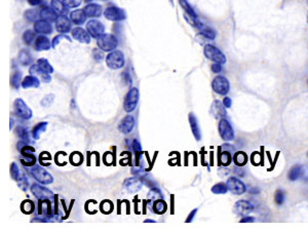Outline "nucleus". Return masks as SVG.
I'll use <instances>...</instances> for the list:
<instances>
[{"label": "nucleus", "mask_w": 308, "mask_h": 231, "mask_svg": "<svg viewBox=\"0 0 308 231\" xmlns=\"http://www.w3.org/2000/svg\"><path fill=\"white\" fill-rule=\"evenodd\" d=\"M97 45L103 51H112L117 48L118 40L113 34H104L97 39Z\"/></svg>", "instance_id": "nucleus-1"}, {"label": "nucleus", "mask_w": 308, "mask_h": 231, "mask_svg": "<svg viewBox=\"0 0 308 231\" xmlns=\"http://www.w3.org/2000/svg\"><path fill=\"white\" fill-rule=\"evenodd\" d=\"M125 54L120 51H112L106 57V64L110 69L117 70L125 66Z\"/></svg>", "instance_id": "nucleus-2"}, {"label": "nucleus", "mask_w": 308, "mask_h": 231, "mask_svg": "<svg viewBox=\"0 0 308 231\" xmlns=\"http://www.w3.org/2000/svg\"><path fill=\"white\" fill-rule=\"evenodd\" d=\"M204 53L206 59L213 61L214 63H220V64H225L226 63V57L225 54L220 51L218 48L212 46V45H206L204 50Z\"/></svg>", "instance_id": "nucleus-3"}, {"label": "nucleus", "mask_w": 308, "mask_h": 231, "mask_svg": "<svg viewBox=\"0 0 308 231\" xmlns=\"http://www.w3.org/2000/svg\"><path fill=\"white\" fill-rule=\"evenodd\" d=\"M139 97H140V93L137 87H133V89H130L128 92L125 98V103H124V108L126 112L129 113L131 111H134L139 102Z\"/></svg>", "instance_id": "nucleus-4"}, {"label": "nucleus", "mask_w": 308, "mask_h": 231, "mask_svg": "<svg viewBox=\"0 0 308 231\" xmlns=\"http://www.w3.org/2000/svg\"><path fill=\"white\" fill-rule=\"evenodd\" d=\"M218 129L220 136L225 142H230L234 139V130L227 119L221 118V120L219 122Z\"/></svg>", "instance_id": "nucleus-5"}, {"label": "nucleus", "mask_w": 308, "mask_h": 231, "mask_svg": "<svg viewBox=\"0 0 308 231\" xmlns=\"http://www.w3.org/2000/svg\"><path fill=\"white\" fill-rule=\"evenodd\" d=\"M212 87L215 93L225 96L229 93L230 90V83L228 81V79L226 78L225 76H216L213 82H212Z\"/></svg>", "instance_id": "nucleus-6"}, {"label": "nucleus", "mask_w": 308, "mask_h": 231, "mask_svg": "<svg viewBox=\"0 0 308 231\" xmlns=\"http://www.w3.org/2000/svg\"><path fill=\"white\" fill-rule=\"evenodd\" d=\"M31 174L33 176V178L41 184L48 185L53 182L52 176L49 172H47L45 169H42L41 167H38V166L33 167L31 170Z\"/></svg>", "instance_id": "nucleus-7"}, {"label": "nucleus", "mask_w": 308, "mask_h": 231, "mask_svg": "<svg viewBox=\"0 0 308 231\" xmlns=\"http://www.w3.org/2000/svg\"><path fill=\"white\" fill-rule=\"evenodd\" d=\"M104 16L107 20L113 21V22L123 21V20H126L127 18V14L125 10L116 6L107 7L104 12Z\"/></svg>", "instance_id": "nucleus-8"}, {"label": "nucleus", "mask_w": 308, "mask_h": 231, "mask_svg": "<svg viewBox=\"0 0 308 231\" xmlns=\"http://www.w3.org/2000/svg\"><path fill=\"white\" fill-rule=\"evenodd\" d=\"M31 191L33 194L35 195V197H37L39 201L51 200L54 195L51 190H50L49 188H46V187H43L39 184H36V183L32 184Z\"/></svg>", "instance_id": "nucleus-9"}, {"label": "nucleus", "mask_w": 308, "mask_h": 231, "mask_svg": "<svg viewBox=\"0 0 308 231\" xmlns=\"http://www.w3.org/2000/svg\"><path fill=\"white\" fill-rule=\"evenodd\" d=\"M226 185H227V187H228V190H229L231 193L236 194V195L244 194V193L247 191L245 183H244L243 181H240L239 179L235 178V177H230V178L227 180Z\"/></svg>", "instance_id": "nucleus-10"}, {"label": "nucleus", "mask_w": 308, "mask_h": 231, "mask_svg": "<svg viewBox=\"0 0 308 231\" xmlns=\"http://www.w3.org/2000/svg\"><path fill=\"white\" fill-rule=\"evenodd\" d=\"M86 30L90 33V35L93 38H99L101 35L104 34L105 27L101 23L100 21L98 20H91L90 22H87L86 24Z\"/></svg>", "instance_id": "nucleus-11"}, {"label": "nucleus", "mask_w": 308, "mask_h": 231, "mask_svg": "<svg viewBox=\"0 0 308 231\" xmlns=\"http://www.w3.org/2000/svg\"><path fill=\"white\" fill-rule=\"evenodd\" d=\"M14 107H15V112L16 114L23 118V119H30L32 117V110L27 106V104L22 100V99H17L14 103Z\"/></svg>", "instance_id": "nucleus-12"}, {"label": "nucleus", "mask_w": 308, "mask_h": 231, "mask_svg": "<svg viewBox=\"0 0 308 231\" xmlns=\"http://www.w3.org/2000/svg\"><path fill=\"white\" fill-rule=\"evenodd\" d=\"M253 210H254V205H253L250 202L245 201V200L238 201L234 205V212L237 215H240L243 217L249 216V214H251Z\"/></svg>", "instance_id": "nucleus-13"}, {"label": "nucleus", "mask_w": 308, "mask_h": 231, "mask_svg": "<svg viewBox=\"0 0 308 231\" xmlns=\"http://www.w3.org/2000/svg\"><path fill=\"white\" fill-rule=\"evenodd\" d=\"M142 180L137 178V177H131L128 178L124 182V188L127 190L128 193H136L142 189Z\"/></svg>", "instance_id": "nucleus-14"}, {"label": "nucleus", "mask_w": 308, "mask_h": 231, "mask_svg": "<svg viewBox=\"0 0 308 231\" xmlns=\"http://www.w3.org/2000/svg\"><path fill=\"white\" fill-rule=\"evenodd\" d=\"M71 34H72V37L75 40L79 41L81 43H86V45H89V43L91 42V37L92 36L90 35V33L87 32V30H84V29H82L80 27L74 28L72 30V32H71Z\"/></svg>", "instance_id": "nucleus-15"}, {"label": "nucleus", "mask_w": 308, "mask_h": 231, "mask_svg": "<svg viewBox=\"0 0 308 231\" xmlns=\"http://www.w3.org/2000/svg\"><path fill=\"white\" fill-rule=\"evenodd\" d=\"M135 127V118L131 115H127L122 119V122L118 125L119 131H122L123 134H129L133 130Z\"/></svg>", "instance_id": "nucleus-16"}, {"label": "nucleus", "mask_w": 308, "mask_h": 231, "mask_svg": "<svg viewBox=\"0 0 308 231\" xmlns=\"http://www.w3.org/2000/svg\"><path fill=\"white\" fill-rule=\"evenodd\" d=\"M34 31L38 34H51L52 32V26L51 25L50 22L45 20H38L34 23Z\"/></svg>", "instance_id": "nucleus-17"}, {"label": "nucleus", "mask_w": 308, "mask_h": 231, "mask_svg": "<svg viewBox=\"0 0 308 231\" xmlns=\"http://www.w3.org/2000/svg\"><path fill=\"white\" fill-rule=\"evenodd\" d=\"M56 29L59 33H68L71 30V21L65 16L58 17L56 21Z\"/></svg>", "instance_id": "nucleus-18"}, {"label": "nucleus", "mask_w": 308, "mask_h": 231, "mask_svg": "<svg viewBox=\"0 0 308 231\" xmlns=\"http://www.w3.org/2000/svg\"><path fill=\"white\" fill-rule=\"evenodd\" d=\"M29 73L32 75H34V76L40 77V78L43 80V82H50L51 80V77L50 73L43 71L37 64L31 66L30 69H29Z\"/></svg>", "instance_id": "nucleus-19"}, {"label": "nucleus", "mask_w": 308, "mask_h": 231, "mask_svg": "<svg viewBox=\"0 0 308 231\" xmlns=\"http://www.w3.org/2000/svg\"><path fill=\"white\" fill-rule=\"evenodd\" d=\"M83 10L87 18H98L102 15V6L97 3L87 4Z\"/></svg>", "instance_id": "nucleus-20"}, {"label": "nucleus", "mask_w": 308, "mask_h": 231, "mask_svg": "<svg viewBox=\"0 0 308 231\" xmlns=\"http://www.w3.org/2000/svg\"><path fill=\"white\" fill-rule=\"evenodd\" d=\"M189 124L191 128V131L196 139V141L202 140V133H201V128L199 125V120H197L196 116L193 113H189Z\"/></svg>", "instance_id": "nucleus-21"}, {"label": "nucleus", "mask_w": 308, "mask_h": 231, "mask_svg": "<svg viewBox=\"0 0 308 231\" xmlns=\"http://www.w3.org/2000/svg\"><path fill=\"white\" fill-rule=\"evenodd\" d=\"M58 14L54 12V10L51 8V7H48V6H45L43 8H41L40 13H39V17L41 20H45V21H48L50 22V23H51V22H56L57 19H58Z\"/></svg>", "instance_id": "nucleus-22"}, {"label": "nucleus", "mask_w": 308, "mask_h": 231, "mask_svg": "<svg viewBox=\"0 0 308 231\" xmlns=\"http://www.w3.org/2000/svg\"><path fill=\"white\" fill-rule=\"evenodd\" d=\"M52 47L51 40L43 36V35H40L38 36L36 39H35V45H34V48L37 51H49L51 48Z\"/></svg>", "instance_id": "nucleus-23"}, {"label": "nucleus", "mask_w": 308, "mask_h": 231, "mask_svg": "<svg viewBox=\"0 0 308 231\" xmlns=\"http://www.w3.org/2000/svg\"><path fill=\"white\" fill-rule=\"evenodd\" d=\"M225 106L222 102L220 101H215L212 105V109L211 111L214 115L215 118H224L226 115V110H225Z\"/></svg>", "instance_id": "nucleus-24"}, {"label": "nucleus", "mask_w": 308, "mask_h": 231, "mask_svg": "<svg viewBox=\"0 0 308 231\" xmlns=\"http://www.w3.org/2000/svg\"><path fill=\"white\" fill-rule=\"evenodd\" d=\"M86 15L84 13L83 9H76L70 14V19L76 25H81L83 24L86 20Z\"/></svg>", "instance_id": "nucleus-25"}, {"label": "nucleus", "mask_w": 308, "mask_h": 231, "mask_svg": "<svg viewBox=\"0 0 308 231\" xmlns=\"http://www.w3.org/2000/svg\"><path fill=\"white\" fill-rule=\"evenodd\" d=\"M39 85H40V81L38 79V77L34 75L26 76L24 80L22 81V87L25 90L30 89V87H39Z\"/></svg>", "instance_id": "nucleus-26"}, {"label": "nucleus", "mask_w": 308, "mask_h": 231, "mask_svg": "<svg viewBox=\"0 0 308 231\" xmlns=\"http://www.w3.org/2000/svg\"><path fill=\"white\" fill-rule=\"evenodd\" d=\"M51 7L56 12L58 15L60 16H64L66 13H67V6L65 5V3L61 0H51Z\"/></svg>", "instance_id": "nucleus-27"}, {"label": "nucleus", "mask_w": 308, "mask_h": 231, "mask_svg": "<svg viewBox=\"0 0 308 231\" xmlns=\"http://www.w3.org/2000/svg\"><path fill=\"white\" fill-rule=\"evenodd\" d=\"M179 3L181 5V7L184 9V12L186 13V16H188L191 20L197 19L196 13L194 12V9L191 7V5L188 3L187 0H179Z\"/></svg>", "instance_id": "nucleus-28"}, {"label": "nucleus", "mask_w": 308, "mask_h": 231, "mask_svg": "<svg viewBox=\"0 0 308 231\" xmlns=\"http://www.w3.org/2000/svg\"><path fill=\"white\" fill-rule=\"evenodd\" d=\"M302 175V167L299 166V164H296V166L292 167L290 170H289V173H288V178L290 181H296L298 180Z\"/></svg>", "instance_id": "nucleus-29"}, {"label": "nucleus", "mask_w": 308, "mask_h": 231, "mask_svg": "<svg viewBox=\"0 0 308 231\" xmlns=\"http://www.w3.org/2000/svg\"><path fill=\"white\" fill-rule=\"evenodd\" d=\"M233 162L237 167H244L248 162V155L243 151L235 152L233 155Z\"/></svg>", "instance_id": "nucleus-30"}, {"label": "nucleus", "mask_w": 308, "mask_h": 231, "mask_svg": "<svg viewBox=\"0 0 308 231\" xmlns=\"http://www.w3.org/2000/svg\"><path fill=\"white\" fill-rule=\"evenodd\" d=\"M167 210H168V204L164 201H162L161 199L155 201V203L153 204V211L157 215L164 214L167 212Z\"/></svg>", "instance_id": "nucleus-31"}, {"label": "nucleus", "mask_w": 308, "mask_h": 231, "mask_svg": "<svg viewBox=\"0 0 308 231\" xmlns=\"http://www.w3.org/2000/svg\"><path fill=\"white\" fill-rule=\"evenodd\" d=\"M48 128V123H39L38 125H36L34 128H33L32 130V136L35 140H39L40 136L42 133H45Z\"/></svg>", "instance_id": "nucleus-32"}, {"label": "nucleus", "mask_w": 308, "mask_h": 231, "mask_svg": "<svg viewBox=\"0 0 308 231\" xmlns=\"http://www.w3.org/2000/svg\"><path fill=\"white\" fill-rule=\"evenodd\" d=\"M19 62L23 66H28L32 62V57L27 50H22L19 53Z\"/></svg>", "instance_id": "nucleus-33"}, {"label": "nucleus", "mask_w": 308, "mask_h": 231, "mask_svg": "<svg viewBox=\"0 0 308 231\" xmlns=\"http://www.w3.org/2000/svg\"><path fill=\"white\" fill-rule=\"evenodd\" d=\"M34 153V152H33ZM33 153H26V154H22L26 159L22 158L21 161L22 163L24 164V166H27V167H32V166H35V162H36V157Z\"/></svg>", "instance_id": "nucleus-34"}, {"label": "nucleus", "mask_w": 308, "mask_h": 231, "mask_svg": "<svg viewBox=\"0 0 308 231\" xmlns=\"http://www.w3.org/2000/svg\"><path fill=\"white\" fill-rule=\"evenodd\" d=\"M220 163L222 164V166H229V164L231 163V160H232V156H231V153L227 150H224L221 154H220Z\"/></svg>", "instance_id": "nucleus-35"}, {"label": "nucleus", "mask_w": 308, "mask_h": 231, "mask_svg": "<svg viewBox=\"0 0 308 231\" xmlns=\"http://www.w3.org/2000/svg\"><path fill=\"white\" fill-rule=\"evenodd\" d=\"M37 65L39 66V67H40L43 71H46V72H48V73H50V74H51V73L53 72L52 66H51V65L49 63V61H48L47 59H45V58L39 59V60L37 61Z\"/></svg>", "instance_id": "nucleus-36"}, {"label": "nucleus", "mask_w": 308, "mask_h": 231, "mask_svg": "<svg viewBox=\"0 0 308 231\" xmlns=\"http://www.w3.org/2000/svg\"><path fill=\"white\" fill-rule=\"evenodd\" d=\"M34 208H35L34 204H33V202H31L29 200L24 201L21 205V210H22V212L25 213V214L33 213V212H34Z\"/></svg>", "instance_id": "nucleus-37"}, {"label": "nucleus", "mask_w": 308, "mask_h": 231, "mask_svg": "<svg viewBox=\"0 0 308 231\" xmlns=\"http://www.w3.org/2000/svg\"><path fill=\"white\" fill-rule=\"evenodd\" d=\"M16 134L19 136V138L22 140V141H25L27 143L30 142V137H29V134H28V130L23 128V127H18L16 128Z\"/></svg>", "instance_id": "nucleus-38"}, {"label": "nucleus", "mask_w": 308, "mask_h": 231, "mask_svg": "<svg viewBox=\"0 0 308 231\" xmlns=\"http://www.w3.org/2000/svg\"><path fill=\"white\" fill-rule=\"evenodd\" d=\"M228 191V187L224 183H218L212 187V192L214 194H225Z\"/></svg>", "instance_id": "nucleus-39"}, {"label": "nucleus", "mask_w": 308, "mask_h": 231, "mask_svg": "<svg viewBox=\"0 0 308 231\" xmlns=\"http://www.w3.org/2000/svg\"><path fill=\"white\" fill-rule=\"evenodd\" d=\"M21 79H22V73L20 71H17L12 75V78H10V84H12L14 89L16 90L19 89L20 84L22 83Z\"/></svg>", "instance_id": "nucleus-40"}, {"label": "nucleus", "mask_w": 308, "mask_h": 231, "mask_svg": "<svg viewBox=\"0 0 308 231\" xmlns=\"http://www.w3.org/2000/svg\"><path fill=\"white\" fill-rule=\"evenodd\" d=\"M34 39H35V32H34V31L27 30V31L24 32V34H23V40H24V42L26 43V45L30 46L31 43H32L33 41H34Z\"/></svg>", "instance_id": "nucleus-41"}, {"label": "nucleus", "mask_w": 308, "mask_h": 231, "mask_svg": "<svg viewBox=\"0 0 308 231\" xmlns=\"http://www.w3.org/2000/svg\"><path fill=\"white\" fill-rule=\"evenodd\" d=\"M83 158L82 155L78 152H73L70 155V162L73 164V166H79V164L82 162Z\"/></svg>", "instance_id": "nucleus-42"}, {"label": "nucleus", "mask_w": 308, "mask_h": 231, "mask_svg": "<svg viewBox=\"0 0 308 231\" xmlns=\"http://www.w3.org/2000/svg\"><path fill=\"white\" fill-rule=\"evenodd\" d=\"M24 17L27 21L29 22H36V19H37V12L35 9H28L26 10V12L24 13Z\"/></svg>", "instance_id": "nucleus-43"}, {"label": "nucleus", "mask_w": 308, "mask_h": 231, "mask_svg": "<svg viewBox=\"0 0 308 231\" xmlns=\"http://www.w3.org/2000/svg\"><path fill=\"white\" fill-rule=\"evenodd\" d=\"M101 211L104 214H109L113 211V204L110 201H104L101 204Z\"/></svg>", "instance_id": "nucleus-44"}, {"label": "nucleus", "mask_w": 308, "mask_h": 231, "mask_svg": "<svg viewBox=\"0 0 308 231\" xmlns=\"http://www.w3.org/2000/svg\"><path fill=\"white\" fill-rule=\"evenodd\" d=\"M10 176L15 181H20V170L15 162H13L10 166Z\"/></svg>", "instance_id": "nucleus-45"}, {"label": "nucleus", "mask_w": 308, "mask_h": 231, "mask_svg": "<svg viewBox=\"0 0 308 231\" xmlns=\"http://www.w3.org/2000/svg\"><path fill=\"white\" fill-rule=\"evenodd\" d=\"M274 202L278 205H282L284 202V192L281 189L277 190L276 193H274Z\"/></svg>", "instance_id": "nucleus-46"}, {"label": "nucleus", "mask_w": 308, "mask_h": 231, "mask_svg": "<svg viewBox=\"0 0 308 231\" xmlns=\"http://www.w3.org/2000/svg\"><path fill=\"white\" fill-rule=\"evenodd\" d=\"M53 101H54V95L49 94V95H47L45 98L42 99L40 104L43 107H50L53 103Z\"/></svg>", "instance_id": "nucleus-47"}, {"label": "nucleus", "mask_w": 308, "mask_h": 231, "mask_svg": "<svg viewBox=\"0 0 308 231\" xmlns=\"http://www.w3.org/2000/svg\"><path fill=\"white\" fill-rule=\"evenodd\" d=\"M148 197H149V200L150 201H157V200H160L161 197H162V194H161V192H160V190L159 189H156V188H154V189H151L150 190V192L148 193Z\"/></svg>", "instance_id": "nucleus-48"}, {"label": "nucleus", "mask_w": 308, "mask_h": 231, "mask_svg": "<svg viewBox=\"0 0 308 231\" xmlns=\"http://www.w3.org/2000/svg\"><path fill=\"white\" fill-rule=\"evenodd\" d=\"M63 2L67 7L75 8V7H78L81 4V0H63Z\"/></svg>", "instance_id": "nucleus-49"}, {"label": "nucleus", "mask_w": 308, "mask_h": 231, "mask_svg": "<svg viewBox=\"0 0 308 231\" xmlns=\"http://www.w3.org/2000/svg\"><path fill=\"white\" fill-rule=\"evenodd\" d=\"M63 38H66V39H67L68 41H71V39H70V38H69V37H68L67 35H63V34H62V33H61V34H60V35L56 36V37H54V38L52 39V41H51L52 48H56V47H57V46L59 45V43L61 42V40H62Z\"/></svg>", "instance_id": "nucleus-50"}, {"label": "nucleus", "mask_w": 308, "mask_h": 231, "mask_svg": "<svg viewBox=\"0 0 308 231\" xmlns=\"http://www.w3.org/2000/svg\"><path fill=\"white\" fill-rule=\"evenodd\" d=\"M93 57H94V59H95L97 62H101V61L103 60V58H104V54H103V52H102L101 51H99V50L95 49V50L93 51Z\"/></svg>", "instance_id": "nucleus-51"}, {"label": "nucleus", "mask_w": 308, "mask_h": 231, "mask_svg": "<svg viewBox=\"0 0 308 231\" xmlns=\"http://www.w3.org/2000/svg\"><path fill=\"white\" fill-rule=\"evenodd\" d=\"M131 146H133V149L136 153H142V145L137 139H134L133 142H131Z\"/></svg>", "instance_id": "nucleus-52"}, {"label": "nucleus", "mask_w": 308, "mask_h": 231, "mask_svg": "<svg viewBox=\"0 0 308 231\" xmlns=\"http://www.w3.org/2000/svg\"><path fill=\"white\" fill-rule=\"evenodd\" d=\"M222 64H220V63H214L213 65H212V71L214 72V73H220L222 71V66H221Z\"/></svg>", "instance_id": "nucleus-53"}, {"label": "nucleus", "mask_w": 308, "mask_h": 231, "mask_svg": "<svg viewBox=\"0 0 308 231\" xmlns=\"http://www.w3.org/2000/svg\"><path fill=\"white\" fill-rule=\"evenodd\" d=\"M196 213H197V208H194L192 212H190V214L188 215V217H187V219H186V223H190L193 220V218H194Z\"/></svg>", "instance_id": "nucleus-54"}, {"label": "nucleus", "mask_w": 308, "mask_h": 231, "mask_svg": "<svg viewBox=\"0 0 308 231\" xmlns=\"http://www.w3.org/2000/svg\"><path fill=\"white\" fill-rule=\"evenodd\" d=\"M223 104H224V106H225L226 108H230V107H231V105H232V101H231V99H230V98L226 97V98H224Z\"/></svg>", "instance_id": "nucleus-55"}, {"label": "nucleus", "mask_w": 308, "mask_h": 231, "mask_svg": "<svg viewBox=\"0 0 308 231\" xmlns=\"http://www.w3.org/2000/svg\"><path fill=\"white\" fill-rule=\"evenodd\" d=\"M123 76H124V78H125V83H126V85H130L131 84V78L129 77V75L128 74V73H123Z\"/></svg>", "instance_id": "nucleus-56"}, {"label": "nucleus", "mask_w": 308, "mask_h": 231, "mask_svg": "<svg viewBox=\"0 0 308 231\" xmlns=\"http://www.w3.org/2000/svg\"><path fill=\"white\" fill-rule=\"evenodd\" d=\"M255 221V219L253 218V217H250V216H246V217H244L243 219L240 220V222L241 223H246V222H254Z\"/></svg>", "instance_id": "nucleus-57"}, {"label": "nucleus", "mask_w": 308, "mask_h": 231, "mask_svg": "<svg viewBox=\"0 0 308 231\" xmlns=\"http://www.w3.org/2000/svg\"><path fill=\"white\" fill-rule=\"evenodd\" d=\"M27 1L32 6H37L42 2V0H27Z\"/></svg>", "instance_id": "nucleus-58"}, {"label": "nucleus", "mask_w": 308, "mask_h": 231, "mask_svg": "<svg viewBox=\"0 0 308 231\" xmlns=\"http://www.w3.org/2000/svg\"><path fill=\"white\" fill-rule=\"evenodd\" d=\"M249 191H250V193H254V194L259 193V189H258V188H252V189H250Z\"/></svg>", "instance_id": "nucleus-59"}, {"label": "nucleus", "mask_w": 308, "mask_h": 231, "mask_svg": "<svg viewBox=\"0 0 308 231\" xmlns=\"http://www.w3.org/2000/svg\"><path fill=\"white\" fill-rule=\"evenodd\" d=\"M14 127V119L10 118V125H9V128H13Z\"/></svg>", "instance_id": "nucleus-60"}, {"label": "nucleus", "mask_w": 308, "mask_h": 231, "mask_svg": "<svg viewBox=\"0 0 308 231\" xmlns=\"http://www.w3.org/2000/svg\"><path fill=\"white\" fill-rule=\"evenodd\" d=\"M149 222H151V223H155L156 221H155V220H150V219L145 220V223H149Z\"/></svg>", "instance_id": "nucleus-61"}, {"label": "nucleus", "mask_w": 308, "mask_h": 231, "mask_svg": "<svg viewBox=\"0 0 308 231\" xmlns=\"http://www.w3.org/2000/svg\"><path fill=\"white\" fill-rule=\"evenodd\" d=\"M85 2H91V1H93V0H84Z\"/></svg>", "instance_id": "nucleus-62"}, {"label": "nucleus", "mask_w": 308, "mask_h": 231, "mask_svg": "<svg viewBox=\"0 0 308 231\" xmlns=\"http://www.w3.org/2000/svg\"><path fill=\"white\" fill-rule=\"evenodd\" d=\"M307 19H308V14H307Z\"/></svg>", "instance_id": "nucleus-63"}]
</instances>
